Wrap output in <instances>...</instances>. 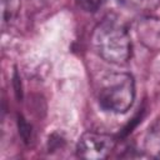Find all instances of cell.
<instances>
[{
	"mask_svg": "<svg viewBox=\"0 0 160 160\" xmlns=\"http://www.w3.org/2000/svg\"><path fill=\"white\" fill-rule=\"evenodd\" d=\"M19 1L18 0H2V16L4 20H10L18 11Z\"/></svg>",
	"mask_w": 160,
	"mask_h": 160,
	"instance_id": "cell-6",
	"label": "cell"
},
{
	"mask_svg": "<svg viewBox=\"0 0 160 160\" xmlns=\"http://www.w3.org/2000/svg\"><path fill=\"white\" fill-rule=\"evenodd\" d=\"M116 140L108 134L86 131L84 132L76 145L78 156L89 160H100L110 155L115 149Z\"/></svg>",
	"mask_w": 160,
	"mask_h": 160,
	"instance_id": "cell-3",
	"label": "cell"
},
{
	"mask_svg": "<svg viewBox=\"0 0 160 160\" xmlns=\"http://www.w3.org/2000/svg\"><path fill=\"white\" fill-rule=\"evenodd\" d=\"M160 145V119L156 120L152 126L149 129L148 132V139H146V146L152 148V146H159Z\"/></svg>",
	"mask_w": 160,
	"mask_h": 160,
	"instance_id": "cell-5",
	"label": "cell"
},
{
	"mask_svg": "<svg viewBox=\"0 0 160 160\" xmlns=\"http://www.w3.org/2000/svg\"><path fill=\"white\" fill-rule=\"evenodd\" d=\"M76 1L79 6L88 12H95L96 10H99L102 2V0H76Z\"/></svg>",
	"mask_w": 160,
	"mask_h": 160,
	"instance_id": "cell-8",
	"label": "cell"
},
{
	"mask_svg": "<svg viewBox=\"0 0 160 160\" xmlns=\"http://www.w3.org/2000/svg\"><path fill=\"white\" fill-rule=\"evenodd\" d=\"M139 41L151 51H160V19L156 16H144L136 24Z\"/></svg>",
	"mask_w": 160,
	"mask_h": 160,
	"instance_id": "cell-4",
	"label": "cell"
},
{
	"mask_svg": "<svg viewBox=\"0 0 160 160\" xmlns=\"http://www.w3.org/2000/svg\"><path fill=\"white\" fill-rule=\"evenodd\" d=\"M141 6L145 9V10H156L159 6H160V0H139Z\"/></svg>",
	"mask_w": 160,
	"mask_h": 160,
	"instance_id": "cell-9",
	"label": "cell"
},
{
	"mask_svg": "<svg viewBox=\"0 0 160 160\" xmlns=\"http://www.w3.org/2000/svg\"><path fill=\"white\" fill-rule=\"evenodd\" d=\"M91 44L96 54L114 65H124L131 58V39L126 26L115 16L104 18L92 30Z\"/></svg>",
	"mask_w": 160,
	"mask_h": 160,
	"instance_id": "cell-1",
	"label": "cell"
},
{
	"mask_svg": "<svg viewBox=\"0 0 160 160\" xmlns=\"http://www.w3.org/2000/svg\"><path fill=\"white\" fill-rule=\"evenodd\" d=\"M135 81L128 72H114L105 76L99 90V105L114 114H125L135 100Z\"/></svg>",
	"mask_w": 160,
	"mask_h": 160,
	"instance_id": "cell-2",
	"label": "cell"
},
{
	"mask_svg": "<svg viewBox=\"0 0 160 160\" xmlns=\"http://www.w3.org/2000/svg\"><path fill=\"white\" fill-rule=\"evenodd\" d=\"M158 156H159V158H160V152H159V155H158Z\"/></svg>",
	"mask_w": 160,
	"mask_h": 160,
	"instance_id": "cell-10",
	"label": "cell"
},
{
	"mask_svg": "<svg viewBox=\"0 0 160 160\" xmlns=\"http://www.w3.org/2000/svg\"><path fill=\"white\" fill-rule=\"evenodd\" d=\"M18 126H19V134L25 142H29L31 139V126L26 122V120L22 116L18 118Z\"/></svg>",
	"mask_w": 160,
	"mask_h": 160,
	"instance_id": "cell-7",
	"label": "cell"
}]
</instances>
